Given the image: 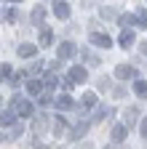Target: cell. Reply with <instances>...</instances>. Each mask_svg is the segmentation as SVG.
Wrapping results in <instances>:
<instances>
[{
    "label": "cell",
    "mask_w": 147,
    "mask_h": 149,
    "mask_svg": "<svg viewBox=\"0 0 147 149\" xmlns=\"http://www.w3.org/2000/svg\"><path fill=\"white\" fill-rule=\"evenodd\" d=\"M126 123H128V125L139 123V109H136V107H128V109H126Z\"/></svg>",
    "instance_id": "5bb4252c"
},
{
    "label": "cell",
    "mask_w": 147,
    "mask_h": 149,
    "mask_svg": "<svg viewBox=\"0 0 147 149\" xmlns=\"http://www.w3.org/2000/svg\"><path fill=\"white\" fill-rule=\"evenodd\" d=\"M136 24H139V27H147V13H144V11L136 13Z\"/></svg>",
    "instance_id": "cb8c5ba5"
},
{
    "label": "cell",
    "mask_w": 147,
    "mask_h": 149,
    "mask_svg": "<svg viewBox=\"0 0 147 149\" xmlns=\"http://www.w3.org/2000/svg\"><path fill=\"white\" fill-rule=\"evenodd\" d=\"M88 128H91V123H88V120H80L75 128H70V133H67L70 141H80V139L86 136V130H88Z\"/></svg>",
    "instance_id": "7a4b0ae2"
},
{
    "label": "cell",
    "mask_w": 147,
    "mask_h": 149,
    "mask_svg": "<svg viewBox=\"0 0 147 149\" xmlns=\"http://www.w3.org/2000/svg\"><path fill=\"white\" fill-rule=\"evenodd\" d=\"M134 93H136L139 99H147V83L144 80H136L134 83Z\"/></svg>",
    "instance_id": "2e32d148"
},
{
    "label": "cell",
    "mask_w": 147,
    "mask_h": 149,
    "mask_svg": "<svg viewBox=\"0 0 147 149\" xmlns=\"http://www.w3.org/2000/svg\"><path fill=\"white\" fill-rule=\"evenodd\" d=\"M126 93H128V91H126L123 85H118V88L113 91V96H115V99H123V96H126Z\"/></svg>",
    "instance_id": "d4e9b609"
},
{
    "label": "cell",
    "mask_w": 147,
    "mask_h": 149,
    "mask_svg": "<svg viewBox=\"0 0 147 149\" xmlns=\"http://www.w3.org/2000/svg\"><path fill=\"white\" fill-rule=\"evenodd\" d=\"M53 13H56V19H70V6L67 3H53Z\"/></svg>",
    "instance_id": "30bf717a"
},
{
    "label": "cell",
    "mask_w": 147,
    "mask_h": 149,
    "mask_svg": "<svg viewBox=\"0 0 147 149\" xmlns=\"http://www.w3.org/2000/svg\"><path fill=\"white\" fill-rule=\"evenodd\" d=\"M86 77H88L86 67H72L70 74H67V80H72V83H86Z\"/></svg>",
    "instance_id": "8992f818"
},
{
    "label": "cell",
    "mask_w": 147,
    "mask_h": 149,
    "mask_svg": "<svg viewBox=\"0 0 147 149\" xmlns=\"http://www.w3.org/2000/svg\"><path fill=\"white\" fill-rule=\"evenodd\" d=\"M83 107H96V96L94 93H86L83 96Z\"/></svg>",
    "instance_id": "44dd1931"
},
{
    "label": "cell",
    "mask_w": 147,
    "mask_h": 149,
    "mask_svg": "<svg viewBox=\"0 0 147 149\" xmlns=\"http://www.w3.org/2000/svg\"><path fill=\"white\" fill-rule=\"evenodd\" d=\"M123 48H128V45H134V29H123L120 32V40H118Z\"/></svg>",
    "instance_id": "8fae6325"
},
{
    "label": "cell",
    "mask_w": 147,
    "mask_h": 149,
    "mask_svg": "<svg viewBox=\"0 0 147 149\" xmlns=\"http://www.w3.org/2000/svg\"><path fill=\"white\" fill-rule=\"evenodd\" d=\"M53 130H56V133H64V130H67L64 117H56V120H53Z\"/></svg>",
    "instance_id": "d6986e66"
},
{
    "label": "cell",
    "mask_w": 147,
    "mask_h": 149,
    "mask_svg": "<svg viewBox=\"0 0 147 149\" xmlns=\"http://www.w3.org/2000/svg\"><path fill=\"white\" fill-rule=\"evenodd\" d=\"M51 104V96H40V107H48Z\"/></svg>",
    "instance_id": "f1b7e54d"
},
{
    "label": "cell",
    "mask_w": 147,
    "mask_h": 149,
    "mask_svg": "<svg viewBox=\"0 0 147 149\" xmlns=\"http://www.w3.org/2000/svg\"><path fill=\"white\" fill-rule=\"evenodd\" d=\"M6 77H13V74H11V67L8 64H0V80H6Z\"/></svg>",
    "instance_id": "7402d4cb"
},
{
    "label": "cell",
    "mask_w": 147,
    "mask_h": 149,
    "mask_svg": "<svg viewBox=\"0 0 147 149\" xmlns=\"http://www.w3.org/2000/svg\"><path fill=\"white\" fill-rule=\"evenodd\" d=\"M38 43H40L43 48H46V45H51V43H53V32H51V29H40V37H38Z\"/></svg>",
    "instance_id": "4fadbf2b"
},
{
    "label": "cell",
    "mask_w": 147,
    "mask_h": 149,
    "mask_svg": "<svg viewBox=\"0 0 147 149\" xmlns=\"http://www.w3.org/2000/svg\"><path fill=\"white\" fill-rule=\"evenodd\" d=\"M134 22H136V16H134V13H123V16L118 19V24H120L123 29H131L128 24H134Z\"/></svg>",
    "instance_id": "e0dca14e"
},
{
    "label": "cell",
    "mask_w": 147,
    "mask_h": 149,
    "mask_svg": "<svg viewBox=\"0 0 147 149\" xmlns=\"http://www.w3.org/2000/svg\"><path fill=\"white\" fill-rule=\"evenodd\" d=\"M43 16H46V8H43V6H38V8L32 11V22H35V24H40V22H43Z\"/></svg>",
    "instance_id": "ac0fdd59"
},
{
    "label": "cell",
    "mask_w": 147,
    "mask_h": 149,
    "mask_svg": "<svg viewBox=\"0 0 147 149\" xmlns=\"http://www.w3.org/2000/svg\"><path fill=\"white\" fill-rule=\"evenodd\" d=\"M115 77L118 80H131V77H136V69L131 64H118L115 67Z\"/></svg>",
    "instance_id": "5b68a950"
},
{
    "label": "cell",
    "mask_w": 147,
    "mask_h": 149,
    "mask_svg": "<svg viewBox=\"0 0 147 149\" xmlns=\"http://www.w3.org/2000/svg\"><path fill=\"white\" fill-rule=\"evenodd\" d=\"M75 53H78V45L72 43V40H64V43L56 48V56H59V59H72Z\"/></svg>",
    "instance_id": "3957f363"
},
{
    "label": "cell",
    "mask_w": 147,
    "mask_h": 149,
    "mask_svg": "<svg viewBox=\"0 0 147 149\" xmlns=\"http://www.w3.org/2000/svg\"><path fill=\"white\" fill-rule=\"evenodd\" d=\"M13 123H16V115H13V112H0V125H3V128H8Z\"/></svg>",
    "instance_id": "9a60e30c"
},
{
    "label": "cell",
    "mask_w": 147,
    "mask_h": 149,
    "mask_svg": "<svg viewBox=\"0 0 147 149\" xmlns=\"http://www.w3.org/2000/svg\"><path fill=\"white\" fill-rule=\"evenodd\" d=\"M88 40L94 43V45H99V48H113V37H107L104 32H91Z\"/></svg>",
    "instance_id": "277c9868"
},
{
    "label": "cell",
    "mask_w": 147,
    "mask_h": 149,
    "mask_svg": "<svg viewBox=\"0 0 147 149\" xmlns=\"http://www.w3.org/2000/svg\"><path fill=\"white\" fill-rule=\"evenodd\" d=\"M107 149H115V146H107Z\"/></svg>",
    "instance_id": "4dcf8cb0"
},
{
    "label": "cell",
    "mask_w": 147,
    "mask_h": 149,
    "mask_svg": "<svg viewBox=\"0 0 147 149\" xmlns=\"http://www.w3.org/2000/svg\"><path fill=\"white\" fill-rule=\"evenodd\" d=\"M139 128H142V136H144V139H147V117H144V120H142V125H139Z\"/></svg>",
    "instance_id": "83f0119b"
},
{
    "label": "cell",
    "mask_w": 147,
    "mask_h": 149,
    "mask_svg": "<svg viewBox=\"0 0 147 149\" xmlns=\"http://www.w3.org/2000/svg\"><path fill=\"white\" fill-rule=\"evenodd\" d=\"M56 107H59L62 112H67V109H72V107H75V99H72L70 93H62V96L56 99Z\"/></svg>",
    "instance_id": "ba28073f"
},
{
    "label": "cell",
    "mask_w": 147,
    "mask_h": 149,
    "mask_svg": "<svg viewBox=\"0 0 147 149\" xmlns=\"http://www.w3.org/2000/svg\"><path fill=\"white\" fill-rule=\"evenodd\" d=\"M27 93L30 96H43V83L40 80H27Z\"/></svg>",
    "instance_id": "9c48e42d"
},
{
    "label": "cell",
    "mask_w": 147,
    "mask_h": 149,
    "mask_svg": "<svg viewBox=\"0 0 147 149\" xmlns=\"http://www.w3.org/2000/svg\"><path fill=\"white\" fill-rule=\"evenodd\" d=\"M46 85H48V88H56V85H59V80H56V74H53V72L46 74Z\"/></svg>",
    "instance_id": "ffe728a7"
},
{
    "label": "cell",
    "mask_w": 147,
    "mask_h": 149,
    "mask_svg": "<svg viewBox=\"0 0 147 149\" xmlns=\"http://www.w3.org/2000/svg\"><path fill=\"white\" fill-rule=\"evenodd\" d=\"M107 112H110V107H102V109L96 112V117H94V123H99V120H104V117H107Z\"/></svg>",
    "instance_id": "603a6c76"
},
{
    "label": "cell",
    "mask_w": 147,
    "mask_h": 149,
    "mask_svg": "<svg viewBox=\"0 0 147 149\" xmlns=\"http://www.w3.org/2000/svg\"><path fill=\"white\" fill-rule=\"evenodd\" d=\"M102 13H104V16H115V8H107V6H104V8H102Z\"/></svg>",
    "instance_id": "4316f807"
},
{
    "label": "cell",
    "mask_w": 147,
    "mask_h": 149,
    "mask_svg": "<svg viewBox=\"0 0 147 149\" xmlns=\"http://www.w3.org/2000/svg\"><path fill=\"white\" fill-rule=\"evenodd\" d=\"M11 112H13V115H19V117H32L35 107H32L30 99H24L22 93H16V96L11 99Z\"/></svg>",
    "instance_id": "6da1fadb"
},
{
    "label": "cell",
    "mask_w": 147,
    "mask_h": 149,
    "mask_svg": "<svg viewBox=\"0 0 147 149\" xmlns=\"http://www.w3.org/2000/svg\"><path fill=\"white\" fill-rule=\"evenodd\" d=\"M3 139H6V133H0V141H3Z\"/></svg>",
    "instance_id": "f546056e"
},
{
    "label": "cell",
    "mask_w": 147,
    "mask_h": 149,
    "mask_svg": "<svg viewBox=\"0 0 147 149\" xmlns=\"http://www.w3.org/2000/svg\"><path fill=\"white\" fill-rule=\"evenodd\" d=\"M16 53H19V56H22V59H32V56H35V53H38V48H35L32 43H22L19 48H16Z\"/></svg>",
    "instance_id": "52a82bcc"
},
{
    "label": "cell",
    "mask_w": 147,
    "mask_h": 149,
    "mask_svg": "<svg viewBox=\"0 0 147 149\" xmlns=\"http://www.w3.org/2000/svg\"><path fill=\"white\" fill-rule=\"evenodd\" d=\"M40 69H43V61H35V64H32V67H30V72H32V74H38V72H40Z\"/></svg>",
    "instance_id": "484cf974"
},
{
    "label": "cell",
    "mask_w": 147,
    "mask_h": 149,
    "mask_svg": "<svg viewBox=\"0 0 147 149\" xmlns=\"http://www.w3.org/2000/svg\"><path fill=\"white\" fill-rule=\"evenodd\" d=\"M126 133H128V130H126V125H113V141H126Z\"/></svg>",
    "instance_id": "7c38bea8"
}]
</instances>
